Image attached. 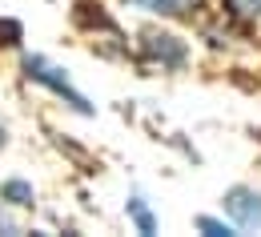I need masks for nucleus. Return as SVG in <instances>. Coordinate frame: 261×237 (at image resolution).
I'll return each instance as SVG.
<instances>
[{"mask_svg":"<svg viewBox=\"0 0 261 237\" xmlns=\"http://www.w3.org/2000/svg\"><path fill=\"white\" fill-rule=\"evenodd\" d=\"M4 197H24V201H33V189L20 185V181H12V185H4Z\"/></svg>","mask_w":261,"mask_h":237,"instance_id":"423d86ee","label":"nucleus"},{"mask_svg":"<svg viewBox=\"0 0 261 237\" xmlns=\"http://www.w3.org/2000/svg\"><path fill=\"white\" fill-rule=\"evenodd\" d=\"M24 68H29V76H36V81H44L48 89H57L61 97H68V104H72V109H81V113H93V109H89V101H85V97H81V93H76V89L68 85L65 76H57V68H48L44 61H40V57H33V61H29Z\"/></svg>","mask_w":261,"mask_h":237,"instance_id":"f03ea898","label":"nucleus"},{"mask_svg":"<svg viewBox=\"0 0 261 237\" xmlns=\"http://www.w3.org/2000/svg\"><path fill=\"white\" fill-rule=\"evenodd\" d=\"M225 209H229V217H233L241 229L261 225V193H257V189H245V185L229 189V193H225Z\"/></svg>","mask_w":261,"mask_h":237,"instance_id":"f257e3e1","label":"nucleus"},{"mask_svg":"<svg viewBox=\"0 0 261 237\" xmlns=\"http://www.w3.org/2000/svg\"><path fill=\"white\" fill-rule=\"evenodd\" d=\"M197 225H201V229H205V233H213V237H229V233H233V229H229V225H221V221H213V217H201V221H197Z\"/></svg>","mask_w":261,"mask_h":237,"instance_id":"39448f33","label":"nucleus"},{"mask_svg":"<svg viewBox=\"0 0 261 237\" xmlns=\"http://www.w3.org/2000/svg\"><path fill=\"white\" fill-rule=\"evenodd\" d=\"M0 145H4V129H0Z\"/></svg>","mask_w":261,"mask_h":237,"instance_id":"0eeeda50","label":"nucleus"},{"mask_svg":"<svg viewBox=\"0 0 261 237\" xmlns=\"http://www.w3.org/2000/svg\"><path fill=\"white\" fill-rule=\"evenodd\" d=\"M129 209H133V217H137V225H141L145 233H153V217L145 213V205H141V201H129Z\"/></svg>","mask_w":261,"mask_h":237,"instance_id":"20e7f679","label":"nucleus"},{"mask_svg":"<svg viewBox=\"0 0 261 237\" xmlns=\"http://www.w3.org/2000/svg\"><path fill=\"white\" fill-rule=\"evenodd\" d=\"M141 4H149L157 12H181V8H189V0H141Z\"/></svg>","mask_w":261,"mask_h":237,"instance_id":"7ed1b4c3","label":"nucleus"}]
</instances>
